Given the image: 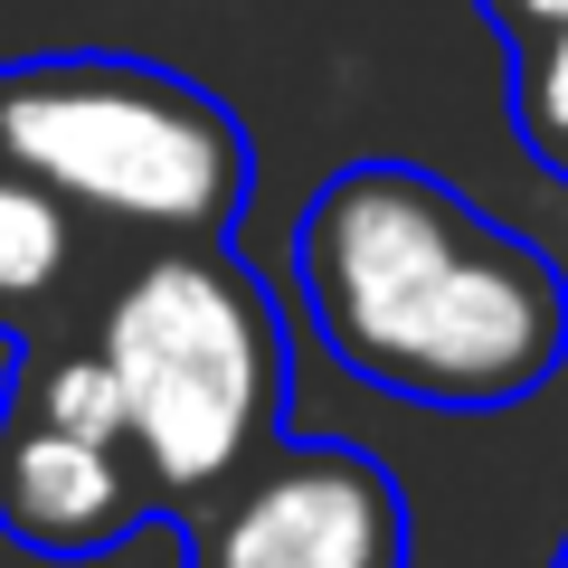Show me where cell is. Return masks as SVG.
I'll use <instances>...</instances> for the list:
<instances>
[{"mask_svg": "<svg viewBox=\"0 0 568 568\" xmlns=\"http://www.w3.org/2000/svg\"><path fill=\"white\" fill-rule=\"evenodd\" d=\"M294 294L361 388L436 417L521 407L568 361V275L426 162H342L294 219Z\"/></svg>", "mask_w": 568, "mask_h": 568, "instance_id": "1", "label": "cell"}, {"mask_svg": "<svg viewBox=\"0 0 568 568\" xmlns=\"http://www.w3.org/2000/svg\"><path fill=\"white\" fill-rule=\"evenodd\" d=\"M95 361L133 417L152 484L181 511L219 474H237L294 407V342L265 275L227 237H171L104 294Z\"/></svg>", "mask_w": 568, "mask_h": 568, "instance_id": "2", "label": "cell"}, {"mask_svg": "<svg viewBox=\"0 0 568 568\" xmlns=\"http://www.w3.org/2000/svg\"><path fill=\"white\" fill-rule=\"evenodd\" d=\"M0 162L48 181L77 219L133 237H227L256 190V142L181 67L77 48L0 67Z\"/></svg>", "mask_w": 568, "mask_h": 568, "instance_id": "3", "label": "cell"}, {"mask_svg": "<svg viewBox=\"0 0 568 568\" xmlns=\"http://www.w3.org/2000/svg\"><path fill=\"white\" fill-rule=\"evenodd\" d=\"M142 521H171V503L95 342H20L0 388V530L29 559H104Z\"/></svg>", "mask_w": 568, "mask_h": 568, "instance_id": "4", "label": "cell"}, {"mask_svg": "<svg viewBox=\"0 0 568 568\" xmlns=\"http://www.w3.org/2000/svg\"><path fill=\"white\" fill-rule=\"evenodd\" d=\"M181 568H407V493L369 446L265 436L237 474L171 511Z\"/></svg>", "mask_w": 568, "mask_h": 568, "instance_id": "5", "label": "cell"}, {"mask_svg": "<svg viewBox=\"0 0 568 568\" xmlns=\"http://www.w3.org/2000/svg\"><path fill=\"white\" fill-rule=\"evenodd\" d=\"M67 265H77V209L48 181H29V171L0 162V323L39 313L67 284Z\"/></svg>", "mask_w": 568, "mask_h": 568, "instance_id": "6", "label": "cell"}, {"mask_svg": "<svg viewBox=\"0 0 568 568\" xmlns=\"http://www.w3.org/2000/svg\"><path fill=\"white\" fill-rule=\"evenodd\" d=\"M503 58H511L503 114H511V133H521V152L549 171V181H568V20L511 39Z\"/></svg>", "mask_w": 568, "mask_h": 568, "instance_id": "7", "label": "cell"}, {"mask_svg": "<svg viewBox=\"0 0 568 568\" xmlns=\"http://www.w3.org/2000/svg\"><path fill=\"white\" fill-rule=\"evenodd\" d=\"M474 10H484V29L493 39H530V29H549V20H568V0H474Z\"/></svg>", "mask_w": 568, "mask_h": 568, "instance_id": "8", "label": "cell"}, {"mask_svg": "<svg viewBox=\"0 0 568 568\" xmlns=\"http://www.w3.org/2000/svg\"><path fill=\"white\" fill-rule=\"evenodd\" d=\"M549 568H568V540H559V559H549Z\"/></svg>", "mask_w": 568, "mask_h": 568, "instance_id": "9", "label": "cell"}]
</instances>
